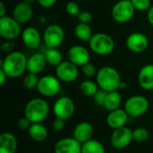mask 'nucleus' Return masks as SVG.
Returning <instances> with one entry per match:
<instances>
[{
	"mask_svg": "<svg viewBox=\"0 0 153 153\" xmlns=\"http://www.w3.org/2000/svg\"><path fill=\"white\" fill-rule=\"evenodd\" d=\"M26 56L19 50L8 53L0 62V69H3L10 78H17L27 71Z\"/></svg>",
	"mask_w": 153,
	"mask_h": 153,
	"instance_id": "obj_1",
	"label": "nucleus"
},
{
	"mask_svg": "<svg viewBox=\"0 0 153 153\" xmlns=\"http://www.w3.org/2000/svg\"><path fill=\"white\" fill-rule=\"evenodd\" d=\"M122 81L119 72L113 67L105 66L100 68L96 74V82L100 88L111 92L119 89Z\"/></svg>",
	"mask_w": 153,
	"mask_h": 153,
	"instance_id": "obj_2",
	"label": "nucleus"
},
{
	"mask_svg": "<svg viewBox=\"0 0 153 153\" xmlns=\"http://www.w3.org/2000/svg\"><path fill=\"white\" fill-rule=\"evenodd\" d=\"M49 106L48 102L40 97L30 99L25 106L24 115L33 123H42L48 115Z\"/></svg>",
	"mask_w": 153,
	"mask_h": 153,
	"instance_id": "obj_3",
	"label": "nucleus"
},
{
	"mask_svg": "<svg viewBox=\"0 0 153 153\" xmlns=\"http://www.w3.org/2000/svg\"><path fill=\"white\" fill-rule=\"evenodd\" d=\"M89 46L95 54L107 56L114 51L115 41L110 35L104 32H97L94 33L90 40Z\"/></svg>",
	"mask_w": 153,
	"mask_h": 153,
	"instance_id": "obj_4",
	"label": "nucleus"
},
{
	"mask_svg": "<svg viewBox=\"0 0 153 153\" xmlns=\"http://www.w3.org/2000/svg\"><path fill=\"white\" fill-rule=\"evenodd\" d=\"M150 106L149 100L141 95H134L130 96L125 102L124 109L132 118H137L146 114Z\"/></svg>",
	"mask_w": 153,
	"mask_h": 153,
	"instance_id": "obj_5",
	"label": "nucleus"
},
{
	"mask_svg": "<svg viewBox=\"0 0 153 153\" xmlns=\"http://www.w3.org/2000/svg\"><path fill=\"white\" fill-rule=\"evenodd\" d=\"M135 8L131 0H119L112 7L111 16L118 23H128L134 15Z\"/></svg>",
	"mask_w": 153,
	"mask_h": 153,
	"instance_id": "obj_6",
	"label": "nucleus"
},
{
	"mask_svg": "<svg viewBox=\"0 0 153 153\" xmlns=\"http://www.w3.org/2000/svg\"><path fill=\"white\" fill-rule=\"evenodd\" d=\"M21 23L13 16L0 17V35L4 40L14 41L22 34Z\"/></svg>",
	"mask_w": 153,
	"mask_h": 153,
	"instance_id": "obj_7",
	"label": "nucleus"
},
{
	"mask_svg": "<svg viewBox=\"0 0 153 153\" xmlns=\"http://www.w3.org/2000/svg\"><path fill=\"white\" fill-rule=\"evenodd\" d=\"M39 93L46 97H52L56 96L61 90V83L58 78L56 76L46 75L39 79L37 86Z\"/></svg>",
	"mask_w": 153,
	"mask_h": 153,
	"instance_id": "obj_8",
	"label": "nucleus"
},
{
	"mask_svg": "<svg viewBox=\"0 0 153 153\" xmlns=\"http://www.w3.org/2000/svg\"><path fill=\"white\" fill-rule=\"evenodd\" d=\"M42 38L46 48H58L65 41V31L60 25L53 23L45 29Z\"/></svg>",
	"mask_w": 153,
	"mask_h": 153,
	"instance_id": "obj_9",
	"label": "nucleus"
},
{
	"mask_svg": "<svg viewBox=\"0 0 153 153\" xmlns=\"http://www.w3.org/2000/svg\"><path fill=\"white\" fill-rule=\"evenodd\" d=\"M133 141V130L126 126L113 130L110 137V144L116 150L126 149Z\"/></svg>",
	"mask_w": 153,
	"mask_h": 153,
	"instance_id": "obj_10",
	"label": "nucleus"
},
{
	"mask_svg": "<svg viewBox=\"0 0 153 153\" xmlns=\"http://www.w3.org/2000/svg\"><path fill=\"white\" fill-rule=\"evenodd\" d=\"M75 112V105L72 98L68 96H61L56 100L53 105V113L56 117L68 120Z\"/></svg>",
	"mask_w": 153,
	"mask_h": 153,
	"instance_id": "obj_11",
	"label": "nucleus"
},
{
	"mask_svg": "<svg viewBox=\"0 0 153 153\" xmlns=\"http://www.w3.org/2000/svg\"><path fill=\"white\" fill-rule=\"evenodd\" d=\"M56 76L62 82H74L79 76L78 66L70 60H63L58 66L56 67Z\"/></svg>",
	"mask_w": 153,
	"mask_h": 153,
	"instance_id": "obj_12",
	"label": "nucleus"
},
{
	"mask_svg": "<svg viewBox=\"0 0 153 153\" xmlns=\"http://www.w3.org/2000/svg\"><path fill=\"white\" fill-rule=\"evenodd\" d=\"M126 45L133 53H142L147 50L149 46V40L144 33L136 32L127 36Z\"/></svg>",
	"mask_w": 153,
	"mask_h": 153,
	"instance_id": "obj_13",
	"label": "nucleus"
},
{
	"mask_svg": "<svg viewBox=\"0 0 153 153\" xmlns=\"http://www.w3.org/2000/svg\"><path fill=\"white\" fill-rule=\"evenodd\" d=\"M68 60L73 62L78 67H82L90 62L91 54L90 51L82 45H74L69 48L67 51Z\"/></svg>",
	"mask_w": 153,
	"mask_h": 153,
	"instance_id": "obj_14",
	"label": "nucleus"
},
{
	"mask_svg": "<svg viewBox=\"0 0 153 153\" xmlns=\"http://www.w3.org/2000/svg\"><path fill=\"white\" fill-rule=\"evenodd\" d=\"M12 16L21 24L29 23L33 16V9L31 4L24 1L19 2L14 5Z\"/></svg>",
	"mask_w": 153,
	"mask_h": 153,
	"instance_id": "obj_15",
	"label": "nucleus"
},
{
	"mask_svg": "<svg viewBox=\"0 0 153 153\" xmlns=\"http://www.w3.org/2000/svg\"><path fill=\"white\" fill-rule=\"evenodd\" d=\"M22 40L27 48L34 50L40 45L43 38L38 29L33 26H29L22 32Z\"/></svg>",
	"mask_w": 153,
	"mask_h": 153,
	"instance_id": "obj_16",
	"label": "nucleus"
},
{
	"mask_svg": "<svg viewBox=\"0 0 153 153\" xmlns=\"http://www.w3.org/2000/svg\"><path fill=\"white\" fill-rule=\"evenodd\" d=\"M54 153H82V144L73 138H63L54 146Z\"/></svg>",
	"mask_w": 153,
	"mask_h": 153,
	"instance_id": "obj_17",
	"label": "nucleus"
},
{
	"mask_svg": "<svg viewBox=\"0 0 153 153\" xmlns=\"http://www.w3.org/2000/svg\"><path fill=\"white\" fill-rule=\"evenodd\" d=\"M129 119V115L125 109L117 108L110 111L107 116V124L113 130L126 126Z\"/></svg>",
	"mask_w": 153,
	"mask_h": 153,
	"instance_id": "obj_18",
	"label": "nucleus"
},
{
	"mask_svg": "<svg viewBox=\"0 0 153 153\" xmlns=\"http://www.w3.org/2000/svg\"><path fill=\"white\" fill-rule=\"evenodd\" d=\"M94 128L88 122H81L79 123L74 129L73 137L78 141L81 144L93 139Z\"/></svg>",
	"mask_w": 153,
	"mask_h": 153,
	"instance_id": "obj_19",
	"label": "nucleus"
},
{
	"mask_svg": "<svg viewBox=\"0 0 153 153\" xmlns=\"http://www.w3.org/2000/svg\"><path fill=\"white\" fill-rule=\"evenodd\" d=\"M47 64L48 62L44 53L36 52L30 55L27 60V71L34 74H39L45 69Z\"/></svg>",
	"mask_w": 153,
	"mask_h": 153,
	"instance_id": "obj_20",
	"label": "nucleus"
},
{
	"mask_svg": "<svg viewBox=\"0 0 153 153\" xmlns=\"http://www.w3.org/2000/svg\"><path fill=\"white\" fill-rule=\"evenodd\" d=\"M138 83L144 90H153V64H147L141 69L138 75Z\"/></svg>",
	"mask_w": 153,
	"mask_h": 153,
	"instance_id": "obj_21",
	"label": "nucleus"
},
{
	"mask_svg": "<svg viewBox=\"0 0 153 153\" xmlns=\"http://www.w3.org/2000/svg\"><path fill=\"white\" fill-rule=\"evenodd\" d=\"M17 146V139L12 133L5 132L0 135V153H15Z\"/></svg>",
	"mask_w": 153,
	"mask_h": 153,
	"instance_id": "obj_22",
	"label": "nucleus"
},
{
	"mask_svg": "<svg viewBox=\"0 0 153 153\" xmlns=\"http://www.w3.org/2000/svg\"><path fill=\"white\" fill-rule=\"evenodd\" d=\"M29 136L36 142H43L48 137L47 127L41 123H33L28 130Z\"/></svg>",
	"mask_w": 153,
	"mask_h": 153,
	"instance_id": "obj_23",
	"label": "nucleus"
},
{
	"mask_svg": "<svg viewBox=\"0 0 153 153\" xmlns=\"http://www.w3.org/2000/svg\"><path fill=\"white\" fill-rule=\"evenodd\" d=\"M121 102H122V96H121L120 92L118 90L111 91V92L108 93V96L106 97V101H105L103 107L107 111L110 112V111L119 108Z\"/></svg>",
	"mask_w": 153,
	"mask_h": 153,
	"instance_id": "obj_24",
	"label": "nucleus"
},
{
	"mask_svg": "<svg viewBox=\"0 0 153 153\" xmlns=\"http://www.w3.org/2000/svg\"><path fill=\"white\" fill-rule=\"evenodd\" d=\"M74 34L78 40L82 41H88V42L90 41V40L93 35L91 27L88 23H79L76 24L74 28Z\"/></svg>",
	"mask_w": 153,
	"mask_h": 153,
	"instance_id": "obj_25",
	"label": "nucleus"
},
{
	"mask_svg": "<svg viewBox=\"0 0 153 153\" xmlns=\"http://www.w3.org/2000/svg\"><path fill=\"white\" fill-rule=\"evenodd\" d=\"M44 55L48 64L50 66L56 67L63 61V55L58 48H47Z\"/></svg>",
	"mask_w": 153,
	"mask_h": 153,
	"instance_id": "obj_26",
	"label": "nucleus"
},
{
	"mask_svg": "<svg viewBox=\"0 0 153 153\" xmlns=\"http://www.w3.org/2000/svg\"><path fill=\"white\" fill-rule=\"evenodd\" d=\"M82 153H106V149L100 142L91 139L82 144Z\"/></svg>",
	"mask_w": 153,
	"mask_h": 153,
	"instance_id": "obj_27",
	"label": "nucleus"
},
{
	"mask_svg": "<svg viewBox=\"0 0 153 153\" xmlns=\"http://www.w3.org/2000/svg\"><path fill=\"white\" fill-rule=\"evenodd\" d=\"M80 91L83 96H93L97 91L100 89L99 85L97 84V82H94L91 79H86L83 80L81 84H80Z\"/></svg>",
	"mask_w": 153,
	"mask_h": 153,
	"instance_id": "obj_28",
	"label": "nucleus"
},
{
	"mask_svg": "<svg viewBox=\"0 0 153 153\" xmlns=\"http://www.w3.org/2000/svg\"><path fill=\"white\" fill-rule=\"evenodd\" d=\"M39 79V78H38V74L28 72L25 75V77L23 78V80H22L23 87L28 90H32L34 88H37Z\"/></svg>",
	"mask_w": 153,
	"mask_h": 153,
	"instance_id": "obj_29",
	"label": "nucleus"
},
{
	"mask_svg": "<svg viewBox=\"0 0 153 153\" xmlns=\"http://www.w3.org/2000/svg\"><path fill=\"white\" fill-rule=\"evenodd\" d=\"M149 137H150V133L144 127H138L133 130V139L134 142L138 143L145 142L149 139Z\"/></svg>",
	"mask_w": 153,
	"mask_h": 153,
	"instance_id": "obj_30",
	"label": "nucleus"
},
{
	"mask_svg": "<svg viewBox=\"0 0 153 153\" xmlns=\"http://www.w3.org/2000/svg\"><path fill=\"white\" fill-rule=\"evenodd\" d=\"M133 5L134 6L136 11L140 12H148V10L152 7L151 0H131Z\"/></svg>",
	"mask_w": 153,
	"mask_h": 153,
	"instance_id": "obj_31",
	"label": "nucleus"
},
{
	"mask_svg": "<svg viewBox=\"0 0 153 153\" xmlns=\"http://www.w3.org/2000/svg\"><path fill=\"white\" fill-rule=\"evenodd\" d=\"M108 93L106 90L104 89H101L100 88L97 93L92 96L93 97V100L95 102V104L98 106H104V104H105V101H106V97L108 96Z\"/></svg>",
	"mask_w": 153,
	"mask_h": 153,
	"instance_id": "obj_32",
	"label": "nucleus"
},
{
	"mask_svg": "<svg viewBox=\"0 0 153 153\" xmlns=\"http://www.w3.org/2000/svg\"><path fill=\"white\" fill-rule=\"evenodd\" d=\"M65 11H66V13L69 15H71V16H76V17L81 13L79 5L76 2H74V1H69L66 4V5H65Z\"/></svg>",
	"mask_w": 153,
	"mask_h": 153,
	"instance_id": "obj_33",
	"label": "nucleus"
},
{
	"mask_svg": "<svg viewBox=\"0 0 153 153\" xmlns=\"http://www.w3.org/2000/svg\"><path fill=\"white\" fill-rule=\"evenodd\" d=\"M82 74L86 77V78H92V77H96V74H97V70L95 69V66L91 63V62H88L86 63L85 65L82 66Z\"/></svg>",
	"mask_w": 153,
	"mask_h": 153,
	"instance_id": "obj_34",
	"label": "nucleus"
},
{
	"mask_svg": "<svg viewBox=\"0 0 153 153\" xmlns=\"http://www.w3.org/2000/svg\"><path fill=\"white\" fill-rule=\"evenodd\" d=\"M79 23H91V21L93 20V15L91 12L89 11H82L79 14V15L77 16Z\"/></svg>",
	"mask_w": 153,
	"mask_h": 153,
	"instance_id": "obj_35",
	"label": "nucleus"
},
{
	"mask_svg": "<svg viewBox=\"0 0 153 153\" xmlns=\"http://www.w3.org/2000/svg\"><path fill=\"white\" fill-rule=\"evenodd\" d=\"M14 49H15V44L13 41H9V40H5V41H4L0 46L1 51L4 53H7V54L13 51Z\"/></svg>",
	"mask_w": 153,
	"mask_h": 153,
	"instance_id": "obj_36",
	"label": "nucleus"
},
{
	"mask_svg": "<svg viewBox=\"0 0 153 153\" xmlns=\"http://www.w3.org/2000/svg\"><path fill=\"white\" fill-rule=\"evenodd\" d=\"M31 124L32 123L24 115L23 117H22V118H20L18 120V122H17V127L21 131H26V130L28 131L29 128H30V126L31 125Z\"/></svg>",
	"mask_w": 153,
	"mask_h": 153,
	"instance_id": "obj_37",
	"label": "nucleus"
},
{
	"mask_svg": "<svg viewBox=\"0 0 153 153\" xmlns=\"http://www.w3.org/2000/svg\"><path fill=\"white\" fill-rule=\"evenodd\" d=\"M52 127H53V130L56 131V132L63 131L65 129V120L56 117L55 120L52 123Z\"/></svg>",
	"mask_w": 153,
	"mask_h": 153,
	"instance_id": "obj_38",
	"label": "nucleus"
},
{
	"mask_svg": "<svg viewBox=\"0 0 153 153\" xmlns=\"http://www.w3.org/2000/svg\"><path fill=\"white\" fill-rule=\"evenodd\" d=\"M39 5L44 8H50L56 5L57 0H37Z\"/></svg>",
	"mask_w": 153,
	"mask_h": 153,
	"instance_id": "obj_39",
	"label": "nucleus"
},
{
	"mask_svg": "<svg viewBox=\"0 0 153 153\" xmlns=\"http://www.w3.org/2000/svg\"><path fill=\"white\" fill-rule=\"evenodd\" d=\"M8 76L5 74V72L0 69V86H4L5 84V82L7 81Z\"/></svg>",
	"mask_w": 153,
	"mask_h": 153,
	"instance_id": "obj_40",
	"label": "nucleus"
},
{
	"mask_svg": "<svg viewBox=\"0 0 153 153\" xmlns=\"http://www.w3.org/2000/svg\"><path fill=\"white\" fill-rule=\"evenodd\" d=\"M147 19H148V22L150 23V24H152L153 26V5H152V7L148 10Z\"/></svg>",
	"mask_w": 153,
	"mask_h": 153,
	"instance_id": "obj_41",
	"label": "nucleus"
},
{
	"mask_svg": "<svg viewBox=\"0 0 153 153\" xmlns=\"http://www.w3.org/2000/svg\"><path fill=\"white\" fill-rule=\"evenodd\" d=\"M6 15V10H5V5L3 1L0 2V17L5 16Z\"/></svg>",
	"mask_w": 153,
	"mask_h": 153,
	"instance_id": "obj_42",
	"label": "nucleus"
},
{
	"mask_svg": "<svg viewBox=\"0 0 153 153\" xmlns=\"http://www.w3.org/2000/svg\"><path fill=\"white\" fill-rule=\"evenodd\" d=\"M126 87H127V85H126V83L124 81V80H122L121 81V83H120V86H119V89H126Z\"/></svg>",
	"mask_w": 153,
	"mask_h": 153,
	"instance_id": "obj_43",
	"label": "nucleus"
},
{
	"mask_svg": "<svg viewBox=\"0 0 153 153\" xmlns=\"http://www.w3.org/2000/svg\"><path fill=\"white\" fill-rule=\"evenodd\" d=\"M22 1H24V2H27V3L31 4V3H33L34 1H36V0H22Z\"/></svg>",
	"mask_w": 153,
	"mask_h": 153,
	"instance_id": "obj_44",
	"label": "nucleus"
}]
</instances>
